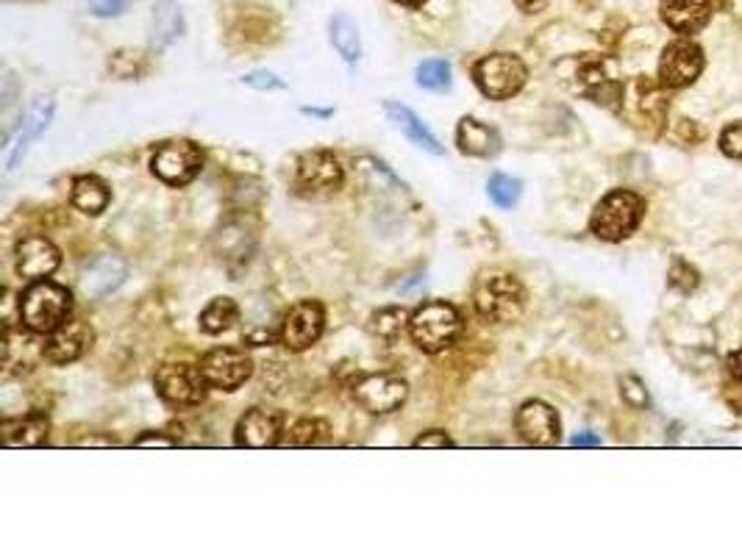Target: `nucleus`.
Returning <instances> with one entry per match:
<instances>
[{
  "instance_id": "27",
  "label": "nucleus",
  "mask_w": 742,
  "mask_h": 555,
  "mask_svg": "<svg viewBox=\"0 0 742 555\" xmlns=\"http://www.w3.org/2000/svg\"><path fill=\"white\" fill-rule=\"evenodd\" d=\"M489 201L495 203L498 208H515L518 206L520 195H524V181L512 178V175L495 173L487 184Z\"/></svg>"
},
{
  "instance_id": "12",
  "label": "nucleus",
  "mask_w": 742,
  "mask_h": 555,
  "mask_svg": "<svg viewBox=\"0 0 742 555\" xmlns=\"http://www.w3.org/2000/svg\"><path fill=\"white\" fill-rule=\"evenodd\" d=\"M129 278V264L118 253H98L95 258L84 261L79 273V287L84 298L103 300L112 292H118Z\"/></svg>"
},
{
  "instance_id": "24",
  "label": "nucleus",
  "mask_w": 742,
  "mask_h": 555,
  "mask_svg": "<svg viewBox=\"0 0 742 555\" xmlns=\"http://www.w3.org/2000/svg\"><path fill=\"white\" fill-rule=\"evenodd\" d=\"M109 201H112V192H109L106 181L98 178V175H79L73 181V206L79 212L98 217V214L106 212Z\"/></svg>"
},
{
  "instance_id": "25",
  "label": "nucleus",
  "mask_w": 742,
  "mask_h": 555,
  "mask_svg": "<svg viewBox=\"0 0 742 555\" xmlns=\"http://www.w3.org/2000/svg\"><path fill=\"white\" fill-rule=\"evenodd\" d=\"M328 31H332V42L337 48L339 56L345 59L348 64H356L362 56V37H359V25L350 14L339 12L334 14L332 23H328Z\"/></svg>"
},
{
  "instance_id": "18",
  "label": "nucleus",
  "mask_w": 742,
  "mask_h": 555,
  "mask_svg": "<svg viewBox=\"0 0 742 555\" xmlns=\"http://www.w3.org/2000/svg\"><path fill=\"white\" fill-rule=\"evenodd\" d=\"M662 20L675 34H698L712 18L709 0H662Z\"/></svg>"
},
{
  "instance_id": "40",
  "label": "nucleus",
  "mask_w": 742,
  "mask_h": 555,
  "mask_svg": "<svg viewBox=\"0 0 742 555\" xmlns=\"http://www.w3.org/2000/svg\"><path fill=\"white\" fill-rule=\"evenodd\" d=\"M573 444H576V448H598V444H601V439L590 436V433H587V436H576Z\"/></svg>"
},
{
  "instance_id": "17",
  "label": "nucleus",
  "mask_w": 742,
  "mask_h": 555,
  "mask_svg": "<svg viewBox=\"0 0 742 555\" xmlns=\"http://www.w3.org/2000/svg\"><path fill=\"white\" fill-rule=\"evenodd\" d=\"M92 342H95V333H92L87 322L68 320L57 331L48 333L42 353H45L51 364H73L92 348Z\"/></svg>"
},
{
  "instance_id": "3",
  "label": "nucleus",
  "mask_w": 742,
  "mask_h": 555,
  "mask_svg": "<svg viewBox=\"0 0 742 555\" xmlns=\"http://www.w3.org/2000/svg\"><path fill=\"white\" fill-rule=\"evenodd\" d=\"M472 306L489 322H512L524 315L526 289L509 273H487L472 287Z\"/></svg>"
},
{
  "instance_id": "20",
  "label": "nucleus",
  "mask_w": 742,
  "mask_h": 555,
  "mask_svg": "<svg viewBox=\"0 0 742 555\" xmlns=\"http://www.w3.org/2000/svg\"><path fill=\"white\" fill-rule=\"evenodd\" d=\"M384 112H387L389 123H393L395 129H398L400 134H404L406 140L411 142V145L420 147V151H426V153H431V156H443L445 147L439 145L437 136H434L431 131L423 125V120L417 117V114L411 112L409 106H404V103L387 101V103H384Z\"/></svg>"
},
{
  "instance_id": "38",
  "label": "nucleus",
  "mask_w": 742,
  "mask_h": 555,
  "mask_svg": "<svg viewBox=\"0 0 742 555\" xmlns=\"http://www.w3.org/2000/svg\"><path fill=\"white\" fill-rule=\"evenodd\" d=\"M515 3H518L520 12L526 14H540L542 9L548 7V0H515Z\"/></svg>"
},
{
  "instance_id": "30",
  "label": "nucleus",
  "mask_w": 742,
  "mask_h": 555,
  "mask_svg": "<svg viewBox=\"0 0 742 555\" xmlns=\"http://www.w3.org/2000/svg\"><path fill=\"white\" fill-rule=\"evenodd\" d=\"M328 439V425L323 420H301L298 425L289 431V444L293 448H312V444H323Z\"/></svg>"
},
{
  "instance_id": "6",
  "label": "nucleus",
  "mask_w": 742,
  "mask_h": 555,
  "mask_svg": "<svg viewBox=\"0 0 742 555\" xmlns=\"http://www.w3.org/2000/svg\"><path fill=\"white\" fill-rule=\"evenodd\" d=\"M151 169L162 184L186 186L201 175L203 151L192 140H167L153 151Z\"/></svg>"
},
{
  "instance_id": "34",
  "label": "nucleus",
  "mask_w": 742,
  "mask_h": 555,
  "mask_svg": "<svg viewBox=\"0 0 742 555\" xmlns=\"http://www.w3.org/2000/svg\"><path fill=\"white\" fill-rule=\"evenodd\" d=\"M720 151L729 158H742V123L725 125L720 134Z\"/></svg>"
},
{
  "instance_id": "39",
  "label": "nucleus",
  "mask_w": 742,
  "mask_h": 555,
  "mask_svg": "<svg viewBox=\"0 0 742 555\" xmlns=\"http://www.w3.org/2000/svg\"><path fill=\"white\" fill-rule=\"evenodd\" d=\"M729 370H731V376L742 381V348L734 350V353L729 356Z\"/></svg>"
},
{
  "instance_id": "8",
  "label": "nucleus",
  "mask_w": 742,
  "mask_h": 555,
  "mask_svg": "<svg viewBox=\"0 0 742 555\" xmlns=\"http://www.w3.org/2000/svg\"><path fill=\"white\" fill-rule=\"evenodd\" d=\"M703 48L692 40H675L670 42L659 59V84L664 90H684V86L695 84L703 73Z\"/></svg>"
},
{
  "instance_id": "14",
  "label": "nucleus",
  "mask_w": 742,
  "mask_h": 555,
  "mask_svg": "<svg viewBox=\"0 0 742 555\" xmlns=\"http://www.w3.org/2000/svg\"><path fill=\"white\" fill-rule=\"evenodd\" d=\"M406 394L409 387L393 376H365L354 383V400L367 414H393L406 403Z\"/></svg>"
},
{
  "instance_id": "36",
  "label": "nucleus",
  "mask_w": 742,
  "mask_h": 555,
  "mask_svg": "<svg viewBox=\"0 0 742 555\" xmlns=\"http://www.w3.org/2000/svg\"><path fill=\"white\" fill-rule=\"evenodd\" d=\"M450 436L445 431H428L415 439V448H450Z\"/></svg>"
},
{
  "instance_id": "35",
  "label": "nucleus",
  "mask_w": 742,
  "mask_h": 555,
  "mask_svg": "<svg viewBox=\"0 0 742 555\" xmlns=\"http://www.w3.org/2000/svg\"><path fill=\"white\" fill-rule=\"evenodd\" d=\"M134 0H90V12L95 18H118L125 9L131 7Z\"/></svg>"
},
{
  "instance_id": "7",
  "label": "nucleus",
  "mask_w": 742,
  "mask_h": 555,
  "mask_svg": "<svg viewBox=\"0 0 742 555\" xmlns=\"http://www.w3.org/2000/svg\"><path fill=\"white\" fill-rule=\"evenodd\" d=\"M153 383H156L159 398H162L167 405H175V409L197 405L203 398H206V387H209L201 367L192 364H162L156 370Z\"/></svg>"
},
{
  "instance_id": "2",
  "label": "nucleus",
  "mask_w": 742,
  "mask_h": 555,
  "mask_svg": "<svg viewBox=\"0 0 742 555\" xmlns=\"http://www.w3.org/2000/svg\"><path fill=\"white\" fill-rule=\"evenodd\" d=\"M461 315L445 300H428L409 317V337L423 353L434 356L448 350L461 337Z\"/></svg>"
},
{
  "instance_id": "23",
  "label": "nucleus",
  "mask_w": 742,
  "mask_h": 555,
  "mask_svg": "<svg viewBox=\"0 0 742 555\" xmlns=\"http://www.w3.org/2000/svg\"><path fill=\"white\" fill-rule=\"evenodd\" d=\"M184 34V12L175 0H159L151 18V42L153 48L173 45Z\"/></svg>"
},
{
  "instance_id": "21",
  "label": "nucleus",
  "mask_w": 742,
  "mask_h": 555,
  "mask_svg": "<svg viewBox=\"0 0 742 555\" xmlns=\"http://www.w3.org/2000/svg\"><path fill=\"white\" fill-rule=\"evenodd\" d=\"M53 114H57V101H53L51 95L37 97L34 106H31V112H29V117L23 120V131H20V136H18V145H14L12 153H9V169H18V164L23 162L26 151L31 147V142H37L48 131Z\"/></svg>"
},
{
  "instance_id": "19",
  "label": "nucleus",
  "mask_w": 742,
  "mask_h": 555,
  "mask_svg": "<svg viewBox=\"0 0 742 555\" xmlns=\"http://www.w3.org/2000/svg\"><path fill=\"white\" fill-rule=\"evenodd\" d=\"M456 145L467 156L492 158L501 153V134L481 120L461 117L459 129H456Z\"/></svg>"
},
{
  "instance_id": "10",
  "label": "nucleus",
  "mask_w": 742,
  "mask_h": 555,
  "mask_svg": "<svg viewBox=\"0 0 742 555\" xmlns=\"http://www.w3.org/2000/svg\"><path fill=\"white\" fill-rule=\"evenodd\" d=\"M201 372L209 387L234 392L254 376V361L240 348H214L201 359Z\"/></svg>"
},
{
  "instance_id": "37",
  "label": "nucleus",
  "mask_w": 742,
  "mask_h": 555,
  "mask_svg": "<svg viewBox=\"0 0 742 555\" xmlns=\"http://www.w3.org/2000/svg\"><path fill=\"white\" fill-rule=\"evenodd\" d=\"M175 444H179L175 439L151 431V433H142V436L134 442V448H175Z\"/></svg>"
},
{
  "instance_id": "13",
  "label": "nucleus",
  "mask_w": 742,
  "mask_h": 555,
  "mask_svg": "<svg viewBox=\"0 0 742 555\" xmlns=\"http://www.w3.org/2000/svg\"><path fill=\"white\" fill-rule=\"evenodd\" d=\"M295 181L309 195H332L343 186L345 169L332 151H309L298 158Z\"/></svg>"
},
{
  "instance_id": "29",
  "label": "nucleus",
  "mask_w": 742,
  "mask_h": 555,
  "mask_svg": "<svg viewBox=\"0 0 742 555\" xmlns=\"http://www.w3.org/2000/svg\"><path fill=\"white\" fill-rule=\"evenodd\" d=\"M404 328H409V315L400 306H389V309H382L373 317V331L382 339H389V342L398 339L404 333Z\"/></svg>"
},
{
  "instance_id": "11",
  "label": "nucleus",
  "mask_w": 742,
  "mask_h": 555,
  "mask_svg": "<svg viewBox=\"0 0 742 555\" xmlns=\"http://www.w3.org/2000/svg\"><path fill=\"white\" fill-rule=\"evenodd\" d=\"M515 431L529 448H553L562 439V422L553 405L542 400H526L515 414Z\"/></svg>"
},
{
  "instance_id": "16",
  "label": "nucleus",
  "mask_w": 742,
  "mask_h": 555,
  "mask_svg": "<svg viewBox=\"0 0 742 555\" xmlns=\"http://www.w3.org/2000/svg\"><path fill=\"white\" fill-rule=\"evenodd\" d=\"M14 264H18L20 278L42 281V278L57 273L59 264H62V253L45 236H26L14 247Z\"/></svg>"
},
{
  "instance_id": "41",
  "label": "nucleus",
  "mask_w": 742,
  "mask_h": 555,
  "mask_svg": "<svg viewBox=\"0 0 742 555\" xmlns=\"http://www.w3.org/2000/svg\"><path fill=\"white\" fill-rule=\"evenodd\" d=\"M395 3H400V7H423V3H426V0H395Z\"/></svg>"
},
{
  "instance_id": "1",
  "label": "nucleus",
  "mask_w": 742,
  "mask_h": 555,
  "mask_svg": "<svg viewBox=\"0 0 742 555\" xmlns=\"http://www.w3.org/2000/svg\"><path fill=\"white\" fill-rule=\"evenodd\" d=\"M73 311V295L62 284L48 278L31 281V287L20 295V320L31 333H53L62 322H68Z\"/></svg>"
},
{
  "instance_id": "22",
  "label": "nucleus",
  "mask_w": 742,
  "mask_h": 555,
  "mask_svg": "<svg viewBox=\"0 0 742 555\" xmlns=\"http://www.w3.org/2000/svg\"><path fill=\"white\" fill-rule=\"evenodd\" d=\"M0 433H3L7 448H42L51 433V420L34 411V414L18 417V420H3Z\"/></svg>"
},
{
  "instance_id": "33",
  "label": "nucleus",
  "mask_w": 742,
  "mask_h": 555,
  "mask_svg": "<svg viewBox=\"0 0 742 555\" xmlns=\"http://www.w3.org/2000/svg\"><path fill=\"white\" fill-rule=\"evenodd\" d=\"M242 84L251 86V90H260V92H276L287 86L276 73H271V70H256V73H247L245 79H242Z\"/></svg>"
},
{
  "instance_id": "15",
  "label": "nucleus",
  "mask_w": 742,
  "mask_h": 555,
  "mask_svg": "<svg viewBox=\"0 0 742 555\" xmlns=\"http://www.w3.org/2000/svg\"><path fill=\"white\" fill-rule=\"evenodd\" d=\"M284 417L278 411L267 409H247L236 422L234 439L240 448L247 450H267L282 442Z\"/></svg>"
},
{
  "instance_id": "5",
  "label": "nucleus",
  "mask_w": 742,
  "mask_h": 555,
  "mask_svg": "<svg viewBox=\"0 0 742 555\" xmlns=\"http://www.w3.org/2000/svg\"><path fill=\"white\" fill-rule=\"evenodd\" d=\"M472 81L489 101H509L529 81V70L515 53H489L472 64Z\"/></svg>"
},
{
  "instance_id": "28",
  "label": "nucleus",
  "mask_w": 742,
  "mask_h": 555,
  "mask_svg": "<svg viewBox=\"0 0 742 555\" xmlns=\"http://www.w3.org/2000/svg\"><path fill=\"white\" fill-rule=\"evenodd\" d=\"M415 81H417V86H423V90H431V92L448 90L450 64L445 62V59H426L423 64H417Z\"/></svg>"
},
{
  "instance_id": "26",
  "label": "nucleus",
  "mask_w": 742,
  "mask_h": 555,
  "mask_svg": "<svg viewBox=\"0 0 742 555\" xmlns=\"http://www.w3.org/2000/svg\"><path fill=\"white\" fill-rule=\"evenodd\" d=\"M240 320V306L236 300L231 298H214L206 309L201 311V331L209 333V337H217V333H225L228 328H234V322Z\"/></svg>"
},
{
  "instance_id": "4",
  "label": "nucleus",
  "mask_w": 742,
  "mask_h": 555,
  "mask_svg": "<svg viewBox=\"0 0 742 555\" xmlns=\"http://www.w3.org/2000/svg\"><path fill=\"white\" fill-rule=\"evenodd\" d=\"M646 217V201L631 189H614L596 206L590 230L603 241H623L640 228Z\"/></svg>"
},
{
  "instance_id": "31",
  "label": "nucleus",
  "mask_w": 742,
  "mask_h": 555,
  "mask_svg": "<svg viewBox=\"0 0 742 555\" xmlns=\"http://www.w3.org/2000/svg\"><path fill=\"white\" fill-rule=\"evenodd\" d=\"M620 398L637 411H646L651 405V394H648L646 383L640 381L637 376H623L620 378Z\"/></svg>"
},
{
  "instance_id": "32",
  "label": "nucleus",
  "mask_w": 742,
  "mask_h": 555,
  "mask_svg": "<svg viewBox=\"0 0 742 555\" xmlns=\"http://www.w3.org/2000/svg\"><path fill=\"white\" fill-rule=\"evenodd\" d=\"M670 287L690 295L692 289L698 287V269L692 267V264H687L684 258H673V267H670Z\"/></svg>"
},
{
  "instance_id": "9",
  "label": "nucleus",
  "mask_w": 742,
  "mask_h": 555,
  "mask_svg": "<svg viewBox=\"0 0 742 555\" xmlns=\"http://www.w3.org/2000/svg\"><path fill=\"white\" fill-rule=\"evenodd\" d=\"M323 328H326V309H323L321 300H298L282 317L278 339H282V345L287 350L301 353V350L312 348L323 337Z\"/></svg>"
}]
</instances>
